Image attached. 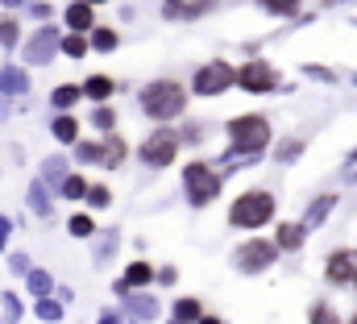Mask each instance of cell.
I'll return each instance as SVG.
<instances>
[{
    "label": "cell",
    "mask_w": 357,
    "mask_h": 324,
    "mask_svg": "<svg viewBox=\"0 0 357 324\" xmlns=\"http://www.w3.org/2000/svg\"><path fill=\"white\" fill-rule=\"evenodd\" d=\"M183 104H187V96H183V83H175V80H154V83L142 87V108H146V117H154V121L178 117Z\"/></svg>",
    "instance_id": "1"
},
{
    "label": "cell",
    "mask_w": 357,
    "mask_h": 324,
    "mask_svg": "<svg viewBox=\"0 0 357 324\" xmlns=\"http://www.w3.org/2000/svg\"><path fill=\"white\" fill-rule=\"evenodd\" d=\"M229 138H233V146H237L245 159H254V154L270 142L266 117H233V121H229Z\"/></svg>",
    "instance_id": "2"
},
{
    "label": "cell",
    "mask_w": 357,
    "mask_h": 324,
    "mask_svg": "<svg viewBox=\"0 0 357 324\" xmlns=\"http://www.w3.org/2000/svg\"><path fill=\"white\" fill-rule=\"evenodd\" d=\"M270 216H274V200H270L266 191L241 196V200L233 204V212H229V221H233L237 229H258V225H266Z\"/></svg>",
    "instance_id": "3"
},
{
    "label": "cell",
    "mask_w": 357,
    "mask_h": 324,
    "mask_svg": "<svg viewBox=\"0 0 357 324\" xmlns=\"http://www.w3.org/2000/svg\"><path fill=\"white\" fill-rule=\"evenodd\" d=\"M183 183H187V200H191L195 208L212 204V200H216V191H220V179L212 175V166H208V162H191V166L183 170Z\"/></svg>",
    "instance_id": "4"
},
{
    "label": "cell",
    "mask_w": 357,
    "mask_h": 324,
    "mask_svg": "<svg viewBox=\"0 0 357 324\" xmlns=\"http://www.w3.org/2000/svg\"><path fill=\"white\" fill-rule=\"evenodd\" d=\"M175 150H178V133L175 129H154V133L142 142V162H150V166H167V162H175Z\"/></svg>",
    "instance_id": "5"
},
{
    "label": "cell",
    "mask_w": 357,
    "mask_h": 324,
    "mask_svg": "<svg viewBox=\"0 0 357 324\" xmlns=\"http://www.w3.org/2000/svg\"><path fill=\"white\" fill-rule=\"evenodd\" d=\"M229 83H233V67H229V63H208V67L195 75V91H199V96H220Z\"/></svg>",
    "instance_id": "6"
},
{
    "label": "cell",
    "mask_w": 357,
    "mask_h": 324,
    "mask_svg": "<svg viewBox=\"0 0 357 324\" xmlns=\"http://www.w3.org/2000/svg\"><path fill=\"white\" fill-rule=\"evenodd\" d=\"M274 258H278V249H274L270 242H245L241 249H237V266L250 270V274H254V270H266Z\"/></svg>",
    "instance_id": "7"
},
{
    "label": "cell",
    "mask_w": 357,
    "mask_h": 324,
    "mask_svg": "<svg viewBox=\"0 0 357 324\" xmlns=\"http://www.w3.org/2000/svg\"><path fill=\"white\" fill-rule=\"evenodd\" d=\"M233 80L241 83L245 91H270V87L278 83V75H274V67H270V63H245V67H241V75H233Z\"/></svg>",
    "instance_id": "8"
},
{
    "label": "cell",
    "mask_w": 357,
    "mask_h": 324,
    "mask_svg": "<svg viewBox=\"0 0 357 324\" xmlns=\"http://www.w3.org/2000/svg\"><path fill=\"white\" fill-rule=\"evenodd\" d=\"M54 50H59V29H38V38L29 42V50H25V63H50L54 59Z\"/></svg>",
    "instance_id": "9"
},
{
    "label": "cell",
    "mask_w": 357,
    "mask_h": 324,
    "mask_svg": "<svg viewBox=\"0 0 357 324\" xmlns=\"http://www.w3.org/2000/svg\"><path fill=\"white\" fill-rule=\"evenodd\" d=\"M357 274V258L349 249H337L333 258H328V283H345V279H354Z\"/></svg>",
    "instance_id": "10"
},
{
    "label": "cell",
    "mask_w": 357,
    "mask_h": 324,
    "mask_svg": "<svg viewBox=\"0 0 357 324\" xmlns=\"http://www.w3.org/2000/svg\"><path fill=\"white\" fill-rule=\"evenodd\" d=\"M67 25H71L75 34H84V29H91V25H96V17H91V4H84V0H75V4L67 8Z\"/></svg>",
    "instance_id": "11"
},
{
    "label": "cell",
    "mask_w": 357,
    "mask_h": 324,
    "mask_svg": "<svg viewBox=\"0 0 357 324\" xmlns=\"http://www.w3.org/2000/svg\"><path fill=\"white\" fill-rule=\"evenodd\" d=\"M208 8H212V0H199V4L167 0V4H162V13H167V17H199V13H208Z\"/></svg>",
    "instance_id": "12"
},
{
    "label": "cell",
    "mask_w": 357,
    "mask_h": 324,
    "mask_svg": "<svg viewBox=\"0 0 357 324\" xmlns=\"http://www.w3.org/2000/svg\"><path fill=\"white\" fill-rule=\"evenodd\" d=\"M333 204H337V196H320V200L307 208V221H303V229H316V225H320V221L333 212Z\"/></svg>",
    "instance_id": "13"
},
{
    "label": "cell",
    "mask_w": 357,
    "mask_h": 324,
    "mask_svg": "<svg viewBox=\"0 0 357 324\" xmlns=\"http://www.w3.org/2000/svg\"><path fill=\"white\" fill-rule=\"evenodd\" d=\"M25 87H29V80H25V71H17V67H8V71L0 75V91H4V96H21Z\"/></svg>",
    "instance_id": "14"
},
{
    "label": "cell",
    "mask_w": 357,
    "mask_h": 324,
    "mask_svg": "<svg viewBox=\"0 0 357 324\" xmlns=\"http://www.w3.org/2000/svg\"><path fill=\"white\" fill-rule=\"evenodd\" d=\"M116 42H121L116 29H108V25H91V46H96V50L108 54V50H116Z\"/></svg>",
    "instance_id": "15"
},
{
    "label": "cell",
    "mask_w": 357,
    "mask_h": 324,
    "mask_svg": "<svg viewBox=\"0 0 357 324\" xmlns=\"http://www.w3.org/2000/svg\"><path fill=\"white\" fill-rule=\"evenodd\" d=\"M79 91H84V96H91V100H108V96H112V80H108V75H91Z\"/></svg>",
    "instance_id": "16"
},
{
    "label": "cell",
    "mask_w": 357,
    "mask_h": 324,
    "mask_svg": "<svg viewBox=\"0 0 357 324\" xmlns=\"http://www.w3.org/2000/svg\"><path fill=\"white\" fill-rule=\"evenodd\" d=\"M79 96H84V91H79L75 83H63V87H54L50 100H54V108H71V104H79Z\"/></svg>",
    "instance_id": "17"
},
{
    "label": "cell",
    "mask_w": 357,
    "mask_h": 324,
    "mask_svg": "<svg viewBox=\"0 0 357 324\" xmlns=\"http://www.w3.org/2000/svg\"><path fill=\"white\" fill-rule=\"evenodd\" d=\"M150 279H154L150 262H133V266L125 270V287H142V283H150Z\"/></svg>",
    "instance_id": "18"
},
{
    "label": "cell",
    "mask_w": 357,
    "mask_h": 324,
    "mask_svg": "<svg viewBox=\"0 0 357 324\" xmlns=\"http://www.w3.org/2000/svg\"><path fill=\"white\" fill-rule=\"evenodd\" d=\"M278 245L282 249H299L303 245V225H278Z\"/></svg>",
    "instance_id": "19"
},
{
    "label": "cell",
    "mask_w": 357,
    "mask_h": 324,
    "mask_svg": "<svg viewBox=\"0 0 357 324\" xmlns=\"http://www.w3.org/2000/svg\"><path fill=\"white\" fill-rule=\"evenodd\" d=\"M199 316H204V312H199V304H195V300H178V304H175V324H195Z\"/></svg>",
    "instance_id": "20"
},
{
    "label": "cell",
    "mask_w": 357,
    "mask_h": 324,
    "mask_svg": "<svg viewBox=\"0 0 357 324\" xmlns=\"http://www.w3.org/2000/svg\"><path fill=\"white\" fill-rule=\"evenodd\" d=\"M54 138H59V142H75V138H79V121H75V117H59V121H54Z\"/></svg>",
    "instance_id": "21"
},
{
    "label": "cell",
    "mask_w": 357,
    "mask_h": 324,
    "mask_svg": "<svg viewBox=\"0 0 357 324\" xmlns=\"http://www.w3.org/2000/svg\"><path fill=\"white\" fill-rule=\"evenodd\" d=\"M59 46H63L71 59H84V54H88V38H84V34H71V38H63Z\"/></svg>",
    "instance_id": "22"
},
{
    "label": "cell",
    "mask_w": 357,
    "mask_h": 324,
    "mask_svg": "<svg viewBox=\"0 0 357 324\" xmlns=\"http://www.w3.org/2000/svg\"><path fill=\"white\" fill-rule=\"evenodd\" d=\"M63 196H71V200H84V196H88V183H84V175H67V179H63Z\"/></svg>",
    "instance_id": "23"
},
{
    "label": "cell",
    "mask_w": 357,
    "mask_h": 324,
    "mask_svg": "<svg viewBox=\"0 0 357 324\" xmlns=\"http://www.w3.org/2000/svg\"><path fill=\"white\" fill-rule=\"evenodd\" d=\"M262 8L278 13V17H291V13H299V0H262Z\"/></svg>",
    "instance_id": "24"
},
{
    "label": "cell",
    "mask_w": 357,
    "mask_h": 324,
    "mask_svg": "<svg viewBox=\"0 0 357 324\" xmlns=\"http://www.w3.org/2000/svg\"><path fill=\"white\" fill-rule=\"evenodd\" d=\"M121 159H125V142H121V138H108V146H104V166H116Z\"/></svg>",
    "instance_id": "25"
},
{
    "label": "cell",
    "mask_w": 357,
    "mask_h": 324,
    "mask_svg": "<svg viewBox=\"0 0 357 324\" xmlns=\"http://www.w3.org/2000/svg\"><path fill=\"white\" fill-rule=\"evenodd\" d=\"M29 287H33V295H50V274H42V270H29Z\"/></svg>",
    "instance_id": "26"
},
{
    "label": "cell",
    "mask_w": 357,
    "mask_h": 324,
    "mask_svg": "<svg viewBox=\"0 0 357 324\" xmlns=\"http://www.w3.org/2000/svg\"><path fill=\"white\" fill-rule=\"evenodd\" d=\"M17 29H21V25H17L13 17H4V21H0V42H4V46H17V38H21Z\"/></svg>",
    "instance_id": "27"
},
{
    "label": "cell",
    "mask_w": 357,
    "mask_h": 324,
    "mask_svg": "<svg viewBox=\"0 0 357 324\" xmlns=\"http://www.w3.org/2000/svg\"><path fill=\"white\" fill-rule=\"evenodd\" d=\"M67 229H71L75 237H91V233H96V225H91L88 216H71V225H67Z\"/></svg>",
    "instance_id": "28"
},
{
    "label": "cell",
    "mask_w": 357,
    "mask_h": 324,
    "mask_svg": "<svg viewBox=\"0 0 357 324\" xmlns=\"http://www.w3.org/2000/svg\"><path fill=\"white\" fill-rule=\"evenodd\" d=\"M91 121H96V125H100V129H112V125H116V112H112V108H104V104H100V108H96V112H91Z\"/></svg>",
    "instance_id": "29"
},
{
    "label": "cell",
    "mask_w": 357,
    "mask_h": 324,
    "mask_svg": "<svg viewBox=\"0 0 357 324\" xmlns=\"http://www.w3.org/2000/svg\"><path fill=\"white\" fill-rule=\"evenodd\" d=\"M38 316H42V321H59V316H63V308H59L54 300H38Z\"/></svg>",
    "instance_id": "30"
},
{
    "label": "cell",
    "mask_w": 357,
    "mask_h": 324,
    "mask_svg": "<svg viewBox=\"0 0 357 324\" xmlns=\"http://www.w3.org/2000/svg\"><path fill=\"white\" fill-rule=\"evenodd\" d=\"M108 200H112V191H108V187H88V204H91V208H104Z\"/></svg>",
    "instance_id": "31"
},
{
    "label": "cell",
    "mask_w": 357,
    "mask_h": 324,
    "mask_svg": "<svg viewBox=\"0 0 357 324\" xmlns=\"http://www.w3.org/2000/svg\"><path fill=\"white\" fill-rule=\"evenodd\" d=\"M79 159L84 162H100V166H104V146H79Z\"/></svg>",
    "instance_id": "32"
},
{
    "label": "cell",
    "mask_w": 357,
    "mask_h": 324,
    "mask_svg": "<svg viewBox=\"0 0 357 324\" xmlns=\"http://www.w3.org/2000/svg\"><path fill=\"white\" fill-rule=\"evenodd\" d=\"M133 312H137V316H146V321H150V316H154V312H158V304H154V300H133Z\"/></svg>",
    "instance_id": "33"
},
{
    "label": "cell",
    "mask_w": 357,
    "mask_h": 324,
    "mask_svg": "<svg viewBox=\"0 0 357 324\" xmlns=\"http://www.w3.org/2000/svg\"><path fill=\"white\" fill-rule=\"evenodd\" d=\"M312 324H337V316H333L324 304H316V308H312Z\"/></svg>",
    "instance_id": "34"
},
{
    "label": "cell",
    "mask_w": 357,
    "mask_h": 324,
    "mask_svg": "<svg viewBox=\"0 0 357 324\" xmlns=\"http://www.w3.org/2000/svg\"><path fill=\"white\" fill-rule=\"evenodd\" d=\"M4 316H8V321H17V316H21V304H17V300H13V295H8V300H4Z\"/></svg>",
    "instance_id": "35"
},
{
    "label": "cell",
    "mask_w": 357,
    "mask_h": 324,
    "mask_svg": "<svg viewBox=\"0 0 357 324\" xmlns=\"http://www.w3.org/2000/svg\"><path fill=\"white\" fill-rule=\"evenodd\" d=\"M299 154V142H287V146H278V159L287 162V159H295Z\"/></svg>",
    "instance_id": "36"
},
{
    "label": "cell",
    "mask_w": 357,
    "mask_h": 324,
    "mask_svg": "<svg viewBox=\"0 0 357 324\" xmlns=\"http://www.w3.org/2000/svg\"><path fill=\"white\" fill-rule=\"evenodd\" d=\"M13 270L25 274V270H29V258H25V253H13Z\"/></svg>",
    "instance_id": "37"
},
{
    "label": "cell",
    "mask_w": 357,
    "mask_h": 324,
    "mask_svg": "<svg viewBox=\"0 0 357 324\" xmlns=\"http://www.w3.org/2000/svg\"><path fill=\"white\" fill-rule=\"evenodd\" d=\"M54 175H63V159H50V162H46V179H54Z\"/></svg>",
    "instance_id": "38"
},
{
    "label": "cell",
    "mask_w": 357,
    "mask_h": 324,
    "mask_svg": "<svg viewBox=\"0 0 357 324\" xmlns=\"http://www.w3.org/2000/svg\"><path fill=\"white\" fill-rule=\"evenodd\" d=\"M195 324H220V321H216V316H199Z\"/></svg>",
    "instance_id": "39"
},
{
    "label": "cell",
    "mask_w": 357,
    "mask_h": 324,
    "mask_svg": "<svg viewBox=\"0 0 357 324\" xmlns=\"http://www.w3.org/2000/svg\"><path fill=\"white\" fill-rule=\"evenodd\" d=\"M4 233H8V221H0V245H4Z\"/></svg>",
    "instance_id": "40"
},
{
    "label": "cell",
    "mask_w": 357,
    "mask_h": 324,
    "mask_svg": "<svg viewBox=\"0 0 357 324\" xmlns=\"http://www.w3.org/2000/svg\"><path fill=\"white\" fill-rule=\"evenodd\" d=\"M4 4H8V8H13V4H21V0H4Z\"/></svg>",
    "instance_id": "41"
},
{
    "label": "cell",
    "mask_w": 357,
    "mask_h": 324,
    "mask_svg": "<svg viewBox=\"0 0 357 324\" xmlns=\"http://www.w3.org/2000/svg\"><path fill=\"white\" fill-rule=\"evenodd\" d=\"M84 4H104V0H84Z\"/></svg>",
    "instance_id": "42"
},
{
    "label": "cell",
    "mask_w": 357,
    "mask_h": 324,
    "mask_svg": "<svg viewBox=\"0 0 357 324\" xmlns=\"http://www.w3.org/2000/svg\"><path fill=\"white\" fill-rule=\"evenodd\" d=\"M104 324H112V321H108V316H104Z\"/></svg>",
    "instance_id": "43"
},
{
    "label": "cell",
    "mask_w": 357,
    "mask_h": 324,
    "mask_svg": "<svg viewBox=\"0 0 357 324\" xmlns=\"http://www.w3.org/2000/svg\"><path fill=\"white\" fill-rule=\"evenodd\" d=\"M349 324H357V316H354V321H349Z\"/></svg>",
    "instance_id": "44"
},
{
    "label": "cell",
    "mask_w": 357,
    "mask_h": 324,
    "mask_svg": "<svg viewBox=\"0 0 357 324\" xmlns=\"http://www.w3.org/2000/svg\"><path fill=\"white\" fill-rule=\"evenodd\" d=\"M354 279H357V274H354Z\"/></svg>",
    "instance_id": "45"
}]
</instances>
